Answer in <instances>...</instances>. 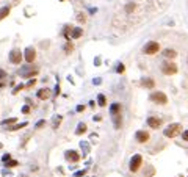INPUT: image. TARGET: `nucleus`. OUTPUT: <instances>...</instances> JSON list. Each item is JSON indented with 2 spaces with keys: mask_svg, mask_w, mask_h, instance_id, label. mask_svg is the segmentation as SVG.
<instances>
[{
  "mask_svg": "<svg viewBox=\"0 0 188 177\" xmlns=\"http://www.w3.org/2000/svg\"><path fill=\"white\" fill-rule=\"evenodd\" d=\"M182 130V126L179 124V122H174V124H169L166 129H165V137L166 138H174V137H177V135L180 133Z\"/></svg>",
  "mask_w": 188,
  "mask_h": 177,
  "instance_id": "f257e3e1",
  "label": "nucleus"
},
{
  "mask_svg": "<svg viewBox=\"0 0 188 177\" xmlns=\"http://www.w3.org/2000/svg\"><path fill=\"white\" fill-rule=\"evenodd\" d=\"M158 50H160V44L157 41H149V43H146L143 47V53H146V55H154Z\"/></svg>",
  "mask_w": 188,
  "mask_h": 177,
  "instance_id": "f03ea898",
  "label": "nucleus"
},
{
  "mask_svg": "<svg viewBox=\"0 0 188 177\" xmlns=\"http://www.w3.org/2000/svg\"><path fill=\"white\" fill-rule=\"evenodd\" d=\"M151 100L158 104V105H166L168 104V97H166V94L162 92V91H155L151 94Z\"/></svg>",
  "mask_w": 188,
  "mask_h": 177,
  "instance_id": "7ed1b4c3",
  "label": "nucleus"
},
{
  "mask_svg": "<svg viewBox=\"0 0 188 177\" xmlns=\"http://www.w3.org/2000/svg\"><path fill=\"white\" fill-rule=\"evenodd\" d=\"M141 165H143V157L140 155V154H135L132 158H130V171L132 172H137L140 168H141Z\"/></svg>",
  "mask_w": 188,
  "mask_h": 177,
  "instance_id": "20e7f679",
  "label": "nucleus"
},
{
  "mask_svg": "<svg viewBox=\"0 0 188 177\" xmlns=\"http://www.w3.org/2000/svg\"><path fill=\"white\" fill-rule=\"evenodd\" d=\"M24 53L21 52V49H13L11 52H9V63H13V64H21V61H22V57Z\"/></svg>",
  "mask_w": 188,
  "mask_h": 177,
  "instance_id": "39448f33",
  "label": "nucleus"
},
{
  "mask_svg": "<svg viewBox=\"0 0 188 177\" xmlns=\"http://www.w3.org/2000/svg\"><path fill=\"white\" fill-rule=\"evenodd\" d=\"M162 72L165 75H174V74L177 72V66L174 64V63H171V61H165L162 64Z\"/></svg>",
  "mask_w": 188,
  "mask_h": 177,
  "instance_id": "423d86ee",
  "label": "nucleus"
},
{
  "mask_svg": "<svg viewBox=\"0 0 188 177\" xmlns=\"http://www.w3.org/2000/svg\"><path fill=\"white\" fill-rule=\"evenodd\" d=\"M24 58H25L27 63H33L35 58H36V50L33 47H27L25 52H24Z\"/></svg>",
  "mask_w": 188,
  "mask_h": 177,
  "instance_id": "0eeeda50",
  "label": "nucleus"
},
{
  "mask_svg": "<svg viewBox=\"0 0 188 177\" xmlns=\"http://www.w3.org/2000/svg\"><path fill=\"white\" fill-rule=\"evenodd\" d=\"M135 140H137L140 144H144V143L149 141V133H147L146 130H138V132L135 133Z\"/></svg>",
  "mask_w": 188,
  "mask_h": 177,
  "instance_id": "6e6552de",
  "label": "nucleus"
},
{
  "mask_svg": "<svg viewBox=\"0 0 188 177\" xmlns=\"http://www.w3.org/2000/svg\"><path fill=\"white\" fill-rule=\"evenodd\" d=\"M162 119L157 118V116H151V118H147V126H149L151 129H158V127H162Z\"/></svg>",
  "mask_w": 188,
  "mask_h": 177,
  "instance_id": "1a4fd4ad",
  "label": "nucleus"
},
{
  "mask_svg": "<svg viewBox=\"0 0 188 177\" xmlns=\"http://www.w3.org/2000/svg\"><path fill=\"white\" fill-rule=\"evenodd\" d=\"M36 72H38V69H33L32 66H25V67H22V69L19 71V74H21L24 78H27V77H33Z\"/></svg>",
  "mask_w": 188,
  "mask_h": 177,
  "instance_id": "9d476101",
  "label": "nucleus"
},
{
  "mask_svg": "<svg viewBox=\"0 0 188 177\" xmlns=\"http://www.w3.org/2000/svg\"><path fill=\"white\" fill-rule=\"evenodd\" d=\"M38 99L39 100H47V99H50V96H52V91L49 89V88H41L38 91Z\"/></svg>",
  "mask_w": 188,
  "mask_h": 177,
  "instance_id": "9b49d317",
  "label": "nucleus"
},
{
  "mask_svg": "<svg viewBox=\"0 0 188 177\" xmlns=\"http://www.w3.org/2000/svg\"><path fill=\"white\" fill-rule=\"evenodd\" d=\"M64 157H66V160H68V161H72V163H75V161H78V160H80V157H78L77 151H66Z\"/></svg>",
  "mask_w": 188,
  "mask_h": 177,
  "instance_id": "f8f14e48",
  "label": "nucleus"
},
{
  "mask_svg": "<svg viewBox=\"0 0 188 177\" xmlns=\"http://www.w3.org/2000/svg\"><path fill=\"white\" fill-rule=\"evenodd\" d=\"M141 86L143 88H147V89H152L154 86H155V81L152 80V78H141Z\"/></svg>",
  "mask_w": 188,
  "mask_h": 177,
  "instance_id": "ddd939ff",
  "label": "nucleus"
},
{
  "mask_svg": "<svg viewBox=\"0 0 188 177\" xmlns=\"http://www.w3.org/2000/svg\"><path fill=\"white\" fill-rule=\"evenodd\" d=\"M163 57H165L166 60H172V58L177 57V52L174 50V49H169V47H168V49L163 50Z\"/></svg>",
  "mask_w": 188,
  "mask_h": 177,
  "instance_id": "4468645a",
  "label": "nucleus"
},
{
  "mask_svg": "<svg viewBox=\"0 0 188 177\" xmlns=\"http://www.w3.org/2000/svg\"><path fill=\"white\" fill-rule=\"evenodd\" d=\"M82 35H83V28H82V27H75V28L71 30V38H72V39L82 38Z\"/></svg>",
  "mask_w": 188,
  "mask_h": 177,
  "instance_id": "2eb2a0df",
  "label": "nucleus"
},
{
  "mask_svg": "<svg viewBox=\"0 0 188 177\" xmlns=\"http://www.w3.org/2000/svg\"><path fill=\"white\" fill-rule=\"evenodd\" d=\"M119 111H121V104H118V102L111 104V107H110V113H111V116L119 115Z\"/></svg>",
  "mask_w": 188,
  "mask_h": 177,
  "instance_id": "dca6fc26",
  "label": "nucleus"
},
{
  "mask_svg": "<svg viewBox=\"0 0 188 177\" xmlns=\"http://www.w3.org/2000/svg\"><path fill=\"white\" fill-rule=\"evenodd\" d=\"M113 122H115V129L116 130H119L121 127H122V118H121V115L113 116Z\"/></svg>",
  "mask_w": 188,
  "mask_h": 177,
  "instance_id": "f3484780",
  "label": "nucleus"
},
{
  "mask_svg": "<svg viewBox=\"0 0 188 177\" xmlns=\"http://www.w3.org/2000/svg\"><path fill=\"white\" fill-rule=\"evenodd\" d=\"M135 8H137V5L133 3V2H127L126 6H124V11L127 13V14H132V13L135 11Z\"/></svg>",
  "mask_w": 188,
  "mask_h": 177,
  "instance_id": "a211bd4d",
  "label": "nucleus"
},
{
  "mask_svg": "<svg viewBox=\"0 0 188 177\" xmlns=\"http://www.w3.org/2000/svg\"><path fill=\"white\" fill-rule=\"evenodd\" d=\"M61 121H63V118H61L60 115L53 118V122H52V129H53V130H57V127L61 124Z\"/></svg>",
  "mask_w": 188,
  "mask_h": 177,
  "instance_id": "6ab92c4d",
  "label": "nucleus"
},
{
  "mask_svg": "<svg viewBox=\"0 0 188 177\" xmlns=\"http://www.w3.org/2000/svg\"><path fill=\"white\" fill-rule=\"evenodd\" d=\"M85 132H86V124H85V122H80V124L77 126L75 133H77V135H82V133H85Z\"/></svg>",
  "mask_w": 188,
  "mask_h": 177,
  "instance_id": "aec40b11",
  "label": "nucleus"
},
{
  "mask_svg": "<svg viewBox=\"0 0 188 177\" xmlns=\"http://www.w3.org/2000/svg\"><path fill=\"white\" fill-rule=\"evenodd\" d=\"M9 14V6H2L0 8V19H3Z\"/></svg>",
  "mask_w": 188,
  "mask_h": 177,
  "instance_id": "412c9836",
  "label": "nucleus"
},
{
  "mask_svg": "<svg viewBox=\"0 0 188 177\" xmlns=\"http://www.w3.org/2000/svg\"><path fill=\"white\" fill-rule=\"evenodd\" d=\"M77 21H78L80 24H82V22L85 24V22H86V14H85V13H82V11H78V13H77Z\"/></svg>",
  "mask_w": 188,
  "mask_h": 177,
  "instance_id": "4be33fe9",
  "label": "nucleus"
},
{
  "mask_svg": "<svg viewBox=\"0 0 188 177\" xmlns=\"http://www.w3.org/2000/svg\"><path fill=\"white\" fill-rule=\"evenodd\" d=\"M97 104H99V107H105L107 105V100H105L103 94H99V96H97Z\"/></svg>",
  "mask_w": 188,
  "mask_h": 177,
  "instance_id": "5701e85b",
  "label": "nucleus"
},
{
  "mask_svg": "<svg viewBox=\"0 0 188 177\" xmlns=\"http://www.w3.org/2000/svg\"><path fill=\"white\" fill-rule=\"evenodd\" d=\"M24 127H27V122H22V124H16V126H13V127L8 129V130L14 132V130H19V129H24Z\"/></svg>",
  "mask_w": 188,
  "mask_h": 177,
  "instance_id": "b1692460",
  "label": "nucleus"
},
{
  "mask_svg": "<svg viewBox=\"0 0 188 177\" xmlns=\"http://www.w3.org/2000/svg\"><path fill=\"white\" fill-rule=\"evenodd\" d=\"M13 122H16V118H9V119H5V121L2 122V126L5 127V126H8V124H13Z\"/></svg>",
  "mask_w": 188,
  "mask_h": 177,
  "instance_id": "393cba45",
  "label": "nucleus"
},
{
  "mask_svg": "<svg viewBox=\"0 0 188 177\" xmlns=\"http://www.w3.org/2000/svg\"><path fill=\"white\" fill-rule=\"evenodd\" d=\"M72 49H74V46H72L71 43H68V44H66V46H64V52H66V53H69V52H72Z\"/></svg>",
  "mask_w": 188,
  "mask_h": 177,
  "instance_id": "a878e982",
  "label": "nucleus"
},
{
  "mask_svg": "<svg viewBox=\"0 0 188 177\" xmlns=\"http://www.w3.org/2000/svg\"><path fill=\"white\" fill-rule=\"evenodd\" d=\"M22 88H24V85H22V83H21V85H17V86H16L14 89H13V94H17V92H19V91L22 89Z\"/></svg>",
  "mask_w": 188,
  "mask_h": 177,
  "instance_id": "bb28decb",
  "label": "nucleus"
},
{
  "mask_svg": "<svg viewBox=\"0 0 188 177\" xmlns=\"http://www.w3.org/2000/svg\"><path fill=\"white\" fill-rule=\"evenodd\" d=\"M124 69H126V67H124V64L121 63V64H118V69H116V71H118L119 74H122V72H124Z\"/></svg>",
  "mask_w": 188,
  "mask_h": 177,
  "instance_id": "cd10ccee",
  "label": "nucleus"
},
{
  "mask_svg": "<svg viewBox=\"0 0 188 177\" xmlns=\"http://www.w3.org/2000/svg\"><path fill=\"white\" fill-rule=\"evenodd\" d=\"M44 124H46V121H38V122H36V126H35V127H36V129H41V127H43Z\"/></svg>",
  "mask_w": 188,
  "mask_h": 177,
  "instance_id": "c85d7f7f",
  "label": "nucleus"
},
{
  "mask_svg": "<svg viewBox=\"0 0 188 177\" xmlns=\"http://www.w3.org/2000/svg\"><path fill=\"white\" fill-rule=\"evenodd\" d=\"M182 138H183V141H188V130H183V133H182Z\"/></svg>",
  "mask_w": 188,
  "mask_h": 177,
  "instance_id": "c756f323",
  "label": "nucleus"
},
{
  "mask_svg": "<svg viewBox=\"0 0 188 177\" xmlns=\"http://www.w3.org/2000/svg\"><path fill=\"white\" fill-rule=\"evenodd\" d=\"M28 111H30V107H28V105H25V107L22 108V113H24V115H27Z\"/></svg>",
  "mask_w": 188,
  "mask_h": 177,
  "instance_id": "7c9ffc66",
  "label": "nucleus"
},
{
  "mask_svg": "<svg viewBox=\"0 0 188 177\" xmlns=\"http://www.w3.org/2000/svg\"><path fill=\"white\" fill-rule=\"evenodd\" d=\"M85 172H86L85 169H83V171H77V172H75V177H82V175H85Z\"/></svg>",
  "mask_w": 188,
  "mask_h": 177,
  "instance_id": "2f4dec72",
  "label": "nucleus"
},
{
  "mask_svg": "<svg viewBox=\"0 0 188 177\" xmlns=\"http://www.w3.org/2000/svg\"><path fill=\"white\" fill-rule=\"evenodd\" d=\"M5 77H6V72H5L3 69H0V80H3Z\"/></svg>",
  "mask_w": 188,
  "mask_h": 177,
  "instance_id": "473e14b6",
  "label": "nucleus"
},
{
  "mask_svg": "<svg viewBox=\"0 0 188 177\" xmlns=\"http://www.w3.org/2000/svg\"><path fill=\"white\" fill-rule=\"evenodd\" d=\"M9 158H11V155H9V154H6V155H3V158H2V160H3V161H9Z\"/></svg>",
  "mask_w": 188,
  "mask_h": 177,
  "instance_id": "72a5a7b5",
  "label": "nucleus"
},
{
  "mask_svg": "<svg viewBox=\"0 0 188 177\" xmlns=\"http://www.w3.org/2000/svg\"><path fill=\"white\" fill-rule=\"evenodd\" d=\"M83 110H85V105H78V107H77V111H78V113L83 111Z\"/></svg>",
  "mask_w": 188,
  "mask_h": 177,
  "instance_id": "f704fd0d",
  "label": "nucleus"
},
{
  "mask_svg": "<svg viewBox=\"0 0 188 177\" xmlns=\"http://www.w3.org/2000/svg\"><path fill=\"white\" fill-rule=\"evenodd\" d=\"M35 83H36V80H35V78H32V80L28 81V85H27V86H33Z\"/></svg>",
  "mask_w": 188,
  "mask_h": 177,
  "instance_id": "c9c22d12",
  "label": "nucleus"
},
{
  "mask_svg": "<svg viewBox=\"0 0 188 177\" xmlns=\"http://www.w3.org/2000/svg\"><path fill=\"white\" fill-rule=\"evenodd\" d=\"M100 81H102L100 78H94V81H92V83H94V85H100Z\"/></svg>",
  "mask_w": 188,
  "mask_h": 177,
  "instance_id": "e433bc0d",
  "label": "nucleus"
},
{
  "mask_svg": "<svg viewBox=\"0 0 188 177\" xmlns=\"http://www.w3.org/2000/svg\"><path fill=\"white\" fill-rule=\"evenodd\" d=\"M53 94H57V96L60 94V85H57V86H55V92H53Z\"/></svg>",
  "mask_w": 188,
  "mask_h": 177,
  "instance_id": "4c0bfd02",
  "label": "nucleus"
},
{
  "mask_svg": "<svg viewBox=\"0 0 188 177\" xmlns=\"http://www.w3.org/2000/svg\"><path fill=\"white\" fill-rule=\"evenodd\" d=\"M102 61H100V58H96V60H94V64H96V66H99Z\"/></svg>",
  "mask_w": 188,
  "mask_h": 177,
  "instance_id": "58836bf2",
  "label": "nucleus"
},
{
  "mask_svg": "<svg viewBox=\"0 0 188 177\" xmlns=\"http://www.w3.org/2000/svg\"><path fill=\"white\" fill-rule=\"evenodd\" d=\"M92 119H94V121H100V119H102V116H100V115H96Z\"/></svg>",
  "mask_w": 188,
  "mask_h": 177,
  "instance_id": "ea45409f",
  "label": "nucleus"
},
{
  "mask_svg": "<svg viewBox=\"0 0 188 177\" xmlns=\"http://www.w3.org/2000/svg\"><path fill=\"white\" fill-rule=\"evenodd\" d=\"M16 165H17V161H9L8 163V166H16Z\"/></svg>",
  "mask_w": 188,
  "mask_h": 177,
  "instance_id": "a19ab883",
  "label": "nucleus"
},
{
  "mask_svg": "<svg viewBox=\"0 0 188 177\" xmlns=\"http://www.w3.org/2000/svg\"><path fill=\"white\" fill-rule=\"evenodd\" d=\"M2 147H3V144H2V143H0V149H2Z\"/></svg>",
  "mask_w": 188,
  "mask_h": 177,
  "instance_id": "79ce46f5",
  "label": "nucleus"
},
{
  "mask_svg": "<svg viewBox=\"0 0 188 177\" xmlns=\"http://www.w3.org/2000/svg\"><path fill=\"white\" fill-rule=\"evenodd\" d=\"M61 2H63V0H61Z\"/></svg>",
  "mask_w": 188,
  "mask_h": 177,
  "instance_id": "37998d69",
  "label": "nucleus"
}]
</instances>
